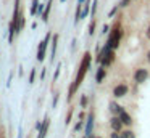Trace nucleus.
<instances>
[{"instance_id":"nucleus-1","label":"nucleus","mask_w":150,"mask_h":138,"mask_svg":"<svg viewBox=\"0 0 150 138\" xmlns=\"http://www.w3.org/2000/svg\"><path fill=\"white\" fill-rule=\"evenodd\" d=\"M91 63H92V55L89 53V51H86L84 56H82V60H81V64H79V69H78V74H76V79H74V82L71 83V87H69V92H68V101H71L73 95H74L76 90L79 88V85L82 83V80H84L86 74H87L89 67H91Z\"/></svg>"},{"instance_id":"nucleus-2","label":"nucleus","mask_w":150,"mask_h":138,"mask_svg":"<svg viewBox=\"0 0 150 138\" xmlns=\"http://www.w3.org/2000/svg\"><path fill=\"white\" fill-rule=\"evenodd\" d=\"M121 37H123V29H121V22H115V26L111 27V32L108 35V40H107V45L111 48V50H116L120 47V42H121Z\"/></svg>"},{"instance_id":"nucleus-3","label":"nucleus","mask_w":150,"mask_h":138,"mask_svg":"<svg viewBox=\"0 0 150 138\" xmlns=\"http://www.w3.org/2000/svg\"><path fill=\"white\" fill-rule=\"evenodd\" d=\"M50 39H52V34H47L45 35V39H44L42 42L39 43V48H37V61H42L44 58H45V51H47V45H49V42H50Z\"/></svg>"},{"instance_id":"nucleus-4","label":"nucleus","mask_w":150,"mask_h":138,"mask_svg":"<svg viewBox=\"0 0 150 138\" xmlns=\"http://www.w3.org/2000/svg\"><path fill=\"white\" fill-rule=\"evenodd\" d=\"M149 79V71L144 69V67H139V69L134 71V82L139 85V83H144Z\"/></svg>"},{"instance_id":"nucleus-5","label":"nucleus","mask_w":150,"mask_h":138,"mask_svg":"<svg viewBox=\"0 0 150 138\" xmlns=\"http://www.w3.org/2000/svg\"><path fill=\"white\" fill-rule=\"evenodd\" d=\"M127 92H129V87L126 83H118L113 88V96L115 98H123V96L127 95Z\"/></svg>"},{"instance_id":"nucleus-6","label":"nucleus","mask_w":150,"mask_h":138,"mask_svg":"<svg viewBox=\"0 0 150 138\" xmlns=\"http://www.w3.org/2000/svg\"><path fill=\"white\" fill-rule=\"evenodd\" d=\"M113 61H115V50H108L107 53L103 55L100 64H102L103 67H107V66H110V64H113Z\"/></svg>"},{"instance_id":"nucleus-7","label":"nucleus","mask_w":150,"mask_h":138,"mask_svg":"<svg viewBox=\"0 0 150 138\" xmlns=\"http://www.w3.org/2000/svg\"><path fill=\"white\" fill-rule=\"evenodd\" d=\"M92 130H94V112H89L87 120H86V128H84L86 137H91V135H92Z\"/></svg>"},{"instance_id":"nucleus-8","label":"nucleus","mask_w":150,"mask_h":138,"mask_svg":"<svg viewBox=\"0 0 150 138\" xmlns=\"http://www.w3.org/2000/svg\"><path fill=\"white\" fill-rule=\"evenodd\" d=\"M118 117L121 119V122H123V125H132V117L129 116V112L126 111L124 108H121V111H120V114H118Z\"/></svg>"},{"instance_id":"nucleus-9","label":"nucleus","mask_w":150,"mask_h":138,"mask_svg":"<svg viewBox=\"0 0 150 138\" xmlns=\"http://www.w3.org/2000/svg\"><path fill=\"white\" fill-rule=\"evenodd\" d=\"M110 127H111V130H115V132L123 130V122H121V119L118 117V116H113V117L110 119Z\"/></svg>"},{"instance_id":"nucleus-10","label":"nucleus","mask_w":150,"mask_h":138,"mask_svg":"<svg viewBox=\"0 0 150 138\" xmlns=\"http://www.w3.org/2000/svg\"><path fill=\"white\" fill-rule=\"evenodd\" d=\"M49 127H50V119L45 117V119L42 120V125H40V128H39V137H37V138H45L47 132H49Z\"/></svg>"},{"instance_id":"nucleus-11","label":"nucleus","mask_w":150,"mask_h":138,"mask_svg":"<svg viewBox=\"0 0 150 138\" xmlns=\"http://www.w3.org/2000/svg\"><path fill=\"white\" fill-rule=\"evenodd\" d=\"M58 34H53L52 35V47H50V60L53 61V58H55L57 55V47H58Z\"/></svg>"},{"instance_id":"nucleus-12","label":"nucleus","mask_w":150,"mask_h":138,"mask_svg":"<svg viewBox=\"0 0 150 138\" xmlns=\"http://www.w3.org/2000/svg\"><path fill=\"white\" fill-rule=\"evenodd\" d=\"M105 76H107V69H105V67L100 64V67H98V69H97V72H95V82H97V83H100L102 80L105 79Z\"/></svg>"},{"instance_id":"nucleus-13","label":"nucleus","mask_w":150,"mask_h":138,"mask_svg":"<svg viewBox=\"0 0 150 138\" xmlns=\"http://www.w3.org/2000/svg\"><path fill=\"white\" fill-rule=\"evenodd\" d=\"M52 5H53V0H49L47 5L44 6V11H42V21H49V15H50V10H52Z\"/></svg>"},{"instance_id":"nucleus-14","label":"nucleus","mask_w":150,"mask_h":138,"mask_svg":"<svg viewBox=\"0 0 150 138\" xmlns=\"http://www.w3.org/2000/svg\"><path fill=\"white\" fill-rule=\"evenodd\" d=\"M121 108H123V106H120L116 101H111V103H110V111H111V114H115V116L120 114Z\"/></svg>"},{"instance_id":"nucleus-15","label":"nucleus","mask_w":150,"mask_h":138,"mask_svg":"<svg viewBox=\"0 0 150 138\" xmlns=\"http://www.w3.org/2000/svg\"><path fill=\"white\" fill-rule=\"evenodd\" d=\"M15 32H16V27H15V22H10V29H8V42L13 43V37H15Z\"/></svg>"},{"instance_id":"nucleus-16","label":"nucleus","mask_w":150,"mask_h":138,"mask_svg":"<svg viewBox=\"0 0 150 138\" xmlns=\"http://www.w3.org/2000/svg\"><path fill=\"white\" fill-rule=\"evenodd\" d=\"M120 138H136V133H134L132 130H121Z\"/></svg>"},{"instance_id":"nucleus-17","label":"nucleus","mask_w":150,"mask_h":138,"mask_svg":"<svg viewBox=\"0 0 150 138\" xmlns=\"http://www.w3.org/2000/svg\"><path fill=\"white\" fill-rule=\"evenodd\" d=\"M37 6H39V0H33V5H31V10H29V13L33 16L37 13Z\"/></svg>"},{"instance_id":"nucleus-18","label":"nucleus","mask_w":150,"mask_h":138,"mask_svg":"<svg viewBox=\"0 0 150 138\" xmlns=\"http://www.w3.org/2000/svg\"><path fill=\"white\" fill-rule=\"evenodd\" d=\"M97 5H98V0H92V6H91V15L94 16L95 11H97Z\"/></svg>"},{"instance_id":"nucleus-19","label":"nucleus","mask_w":150,"mask_h":138,"mask_svg":"<svg viewBox=\"0 0 150 138\" xmlns=\"http://www.w3.org/2000/svg\"><path fill=\"white\" fill-rule=\"evenodd\" d=\"M95 32V19H92V22L89 24V35H94Z\"/></svg>"},{"instance_id":"nucleus-20","label":"nucleus","mask_w":150,"mask_h":138,"mask_svg":"<svg viewBox=\"0 0 150 138\" xmlns=\"http://www.w3.org/2000/svg\"><path fill=\"white\" fill-rule=\"evenodd\" d=\"M71 117H73V108L69 109V111H68V114H66V120H65V124H66V125H68L69 122H71Z\"/></svg>"},{"instance_id":"nucleus-21","label":"nucleus","mask_w":150,"mask_h":138,"mask_svg":"<svg viewBox=\"0 0 150 138\" xmlns=\"http://www.w3.org/2000/svg\"><path fill=\"white\" fill-rule=\"evenodd\" d=\"M60 72H62V64H58V66H57V71H55V74H53V80H57V79H58Z\"/></svg>"},{"instance_id":"nucleus-22","label":"nucleus","mask_w":150,"mask_h":138,"mask_svg":"<svg viewBox=\"0 0 150 138\" xmlns=\"http://www.w3.org/2000/svg\"><path fill=\"white\" fill-rule=\"evenodd\" d=\"M118 8H120V5H116V6H113V8H111V11L108 13V18H113L115 15H116V11H118Z\"/></svg>"},{"instance_id":"nucleus-23","label":"nucleus","mask_w":150,"mask_h":138,"mask_svg":"<svg viewBox=\"0 0 150 138\" xmlns=\"http://www.w3.org/2000/svg\"><path fill=\"white\" fill-rule=\"evenodd\" d=\"M86 106H87V96L82 95L81 96V108H86Z\"/></svg>"},{"instance_id":"nucleus-24","label":"nucleus","mask_w":150,"mask_h":138,"mask_svg":"<svg viewBox=\"0 0 150 138\" xmlns=\"http://www.w3.org/2000/svg\"><path fill=\"white\" fill-rule=\"evenodd\" d=\"M34 77H36V69H31V74H29V83L34 82Z\"/></svg>"},{"instance_id":"nucleus-25","label":"nucleus","mask_w":150,"mask_h":138,"mask_svg":"<svg viewBox=\"0 0 150 138\" xmlns=\"http://www.w3.org/2000/svg\"><path fill=\"white\" fill-rule=\"evenodd\" d=\"M82 124H84V120H79L78 124L74 125V132H79V130H81V128H82Z\"/></svg>"},{"instance_id":"nucleus-26","label":"nucleus","mask_w":150,"mask_h":138,"mask_svg":"<svg viewBox=\"0 0 150 138\" xmlns=\"http://www.w3.org/2000/svg\"><path fill=\"white\" fill-rule=\"evenodd\" d=\"M129 3H131V0H121V2H120V6H121V8H126Z\"/></svg>"},{"instance_id":"nucleus-27","label":"nucleus","mask_w":150,"mask_h":138,"mask_svg":"<svg viewBox=\"0 0 150 138\" xmlns=\"http://www.w3.org/2000/svg\"><path fill=\"white\" fill-rule=\"evenodd\" d=\"M108 32H110V26L103 24V27H102V34H108Z\"/></svg>"},{"instance_id":"nucleus-28","label":"nucleus","mask_w":150,"mask_h":138,"mask_svg":"<svg viewBox=\"0 0 150 138\" xmlns=\"http://www.w3.org/2000/svg\"><path fill=\"white\" fill-rule=\"evenodd\" d=\"M42 11H44V5H42V3H39V6H37V13L42 15Z\"/></svg>"},{"instance_id":"nucleus-29","label":"nucleus","mask_w":150,"mask_h":138,"mask_svg":"<svg viewBox=\"0 0 150 138\" xmlns=\"http://www.w3.org/2000/svg\"><path fill=\"white\" fill-rule=\"evenodd\" d=\"M110 138H120V132H115L113 130V133L110 135Z\"/></svg>"},{"instance_id":"nucleus-30","label":"nucleus","mask_w":150,"mask_h":138,"mask_svg":"<svg viewBox=\"0 0 150 138\" xmlns=\"http://www.w3.org/2000/svg\"><path fill=\"white\" fill-rule=\"evenodd\" d=\"M84 119H86V112L82 111L81 114H79V120H84Z\"/></svg>"},{"instance_id":"nucleus-31","label":"nucleus","mask_w":150,"mask_h":138,"mask_svg":"<svg viewBox=\"0 0 150 138\" xmlns=\"http://www.w3.org/2000/svg\"><path fill=\"white\" fill-rule=\"evenodd\" d=\"M57 101H58V95H57L55 98H53V108H55V106H57Z\"/></svg>"},{"instance_id":"nucleus-32","label":"nucleus","mask_w":150,"mask_h":138,"mask_svg":"<svg viewBox=\"0 0 150 138\" xmlns=\"http://www.w3.org/2000/svg\"><path fill=\"white\" fill-rule=\"evenodd\" d=\"M145 34H147V39H150V26L147 27V32H145Z\"/></svg>"},{"instance_id":"nucleus-33","label":"nucleus","mask_w":150,"mask_h":138,"mask_svg":"<svg viewBox=\"0 0 150 138\" xmlns=\"http://www.w3.org/2000/svg\"><path fill=\"white\" fill-rule=\"evenodd\" d=\"M147 61H149V63H150V50L147 51Z\"/></svg>"},{"instance_id":"nucleus-34","label":"nucleus","mask_w":150,"mask_h":138,"mask_svg":"<svg viewBox=\"0 0 150 138\" xmlns=\"http://www.w3.org/2000/svg\"><path fill=\"white\" fill-rule=\"evenodd\" d=\"M86 2V0H78V3H84Z\"/></svg>"},{"instance_id":"nucleus-35","label":"nucleus","mask_w":150,"mask_h":138,"mask_svg":"<svg viewBox=\"0 0 150 138\" xmlns=\"http://www.w3.org/2000/svg\"><path fill=\"white\" fill-rule=\"evenodd\" d=\"M60 2H62V3H63V2H66V0H60Z\"/></svg>"},{"instance_id":"nucleus-36","label":"nucleus","mask_w":150,"mask_h":138,"mask_svg":"<svg viewBox=\"0 0 150 138\" xmlns=\"http://www.w3.org/2000/svg\"><path fill=\"white\" fill-rule=\"evenodd\" d=\"M87 138H91V137H87Z\"/></svg>"}]
</instances>
